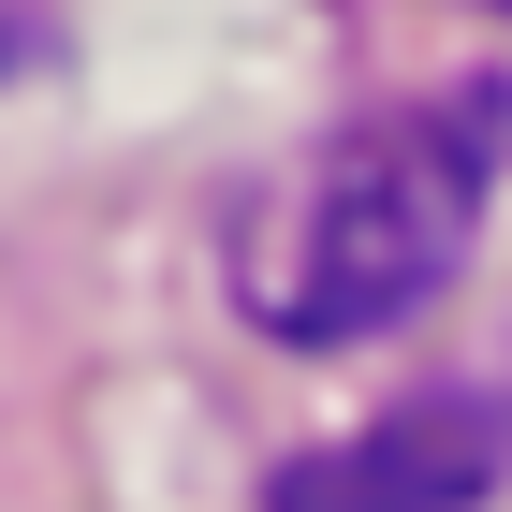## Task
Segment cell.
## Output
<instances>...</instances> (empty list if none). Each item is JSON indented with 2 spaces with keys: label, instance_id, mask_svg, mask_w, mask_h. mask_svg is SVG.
Here are the masks:
<instances>
[{
  "label": "cell",
  "instance_id": "6da1fadb",
  "mask_svg": "<svg viewBox=\"0 0 512 512\" xmlns=\"http://www.w3.org/2000/svg\"><path fill=\"white\" fill-rule=\"evenodd\" d=\"M512 161L498 88H425L381 118H337L322 147H293L235 220V308L293 352H366L395 322H425L469 264L483 205Z\"/></svg>",
  "mask_w": 512,
  "mask_h": 512
},
{
  "label": "cell",
  "instance_id": "7a4b0ae2",
  "mask_svg": "<svg viewBox=\"0 0 512 512\" xmlns=\"http://www.w3.org/2000/svg\"><path fill=\"white\" fill-rule=\"evenodd\" d=\"M498 483H512V395L498 381H425L381 425L278 454L264 512H483Z\"/></svg>",
  "mask_w": 512,
  "mask_h": 512
},
{
  "label": "cell",
  "instance_id": "3957f363",
  "mask_svg": "<svg viewBox=\"0 0 512 512\" xmlns=\"http://www.w3.org/2000/svg\"><path fill=\"white\" fill-rule=\"evenodd\" d=\"M483 15H512V0H483Z\"/></svg>",
  "mask_w": 512,
  "mask_h": 512
}]
</instances>
